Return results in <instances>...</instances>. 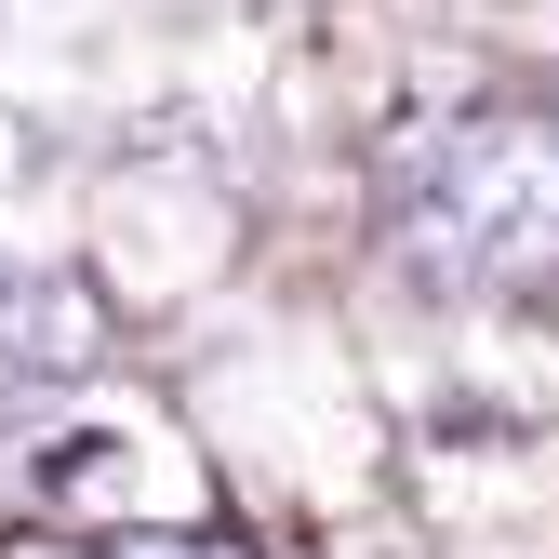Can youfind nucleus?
Instances as JSON below:
<instances>
[{"mask_svg":"<svg viewBox=\"0 0 559 559\" xmlns=\"http://www.w3.org/2000/svg\"><path fill=\"white\" fill-rule=\"evenodd\" d=\"M107 346H120V320H107V280H81V266H40V280H14V294H0V373H14V386L94 373Z\"/></svg>","mask_w":559,"mask_h":559,"instance_id":"obj_2","label":"nucleus"},{"mask_svg":"<svg viewBox=\"0 0 559 559\" xmlns=\"http://www.w3.org/2000/svg\"><path fill=\"white\" fill-rule=\"evenodd\" d=\"M107 559H253L240 533H200V520H120Z\"/></svg>","mask_w":559,"mask_h":559,"instance_id":"obj_3","label":"nucleus"},{"mask_svg":"<svg viewBox=\"0 0 559 559\" xmlns=\"http://www.w3.org/2000/svg\"><path fill=\"white\" fill-rule=\"evenodd\" d=\"M386 227L440 294L546 307L559 294V107H466L386 147Z\"/></svg>","mask_w":559,"mask_h":559,"instance_id":"obj_1","label":"nucleus"},{"mask_svg":"<svg viewBox=\"0 0 559 559\" xmlns=\"http://www.w3.org/2000/svg\"><path fill=\"white\" fill-rule=\"evenodd\" d=\"M0 559H107V546H67V533H0Z\"/></svg>","mask_w":559,"mask_h":559,"instance_id":"obj_4","label":"nucleus"}]
</instances>
